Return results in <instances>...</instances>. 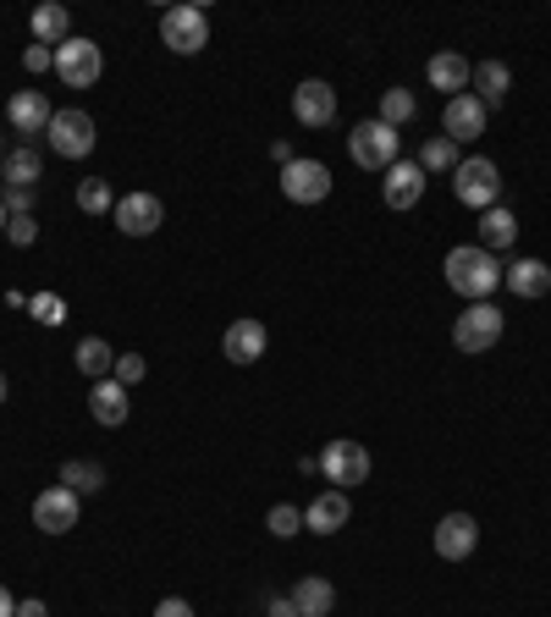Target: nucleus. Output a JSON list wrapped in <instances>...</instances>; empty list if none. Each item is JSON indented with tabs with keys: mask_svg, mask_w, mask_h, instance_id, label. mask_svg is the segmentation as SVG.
<instances>
[{
	"mask_svg": "<svg viewBox=\"0 0 551 617\" xmlns=\"http://www.w3.org/2000/svg\"><path fill=\"white\" fill-rule=\"evenodd\" d=\"M441 276H447V287H452L458 299L485 304V299L497 293V282H502V265H497V254H485L480 243H463V249H452V254H447Z\"/></svg>",
	"mask_w": 551,
	"mask_h": 617,
	"instance_id": "nucleus-1",
	"label": "nucleus"
},
{
	"mask_svg": "<svg viewBox=\"0 0 551 617\" xmlns=\"http://www.w3.org/2000/svg\"><path fill=\"white\" fill-rule=\"evenodd\" d=\"M452 193L469 204V210H497V199H502V171H497V160H485V154H469V160H458V171H452Z\"/></svg>",
	"mask_w": 551,
	"mask_h": 617,
	"instance_id": "nucleus-2",
	"label": "nucleus"
},
{
	"mask_svg": "<svg viewBox=\"0 0 551 617\" xmlns=\"http://www.w3.org/2000/svg\"><path fill=\"white\" fill-rule=\"evenodd\" d=\"M398 150H403V139H398V128H387L381 117H370V122H359V128L348 133V154H353V165H364V171H392V165H398Z\"/></svg>",
	"mask_w": 551,
	"mask_h": 617,
	"instance_id": "nucleus-3",
	"label": "nucleus"
},
{
	"mask_svg": "<svg viewBox=\"0 0 551 617\" xmlns=\"http://www.w3.org/2000/svg\"><path fill=\"white\" fill-rule=\"evenodd\" d=\"M160 44H166L171 55H199V50L210 44V17H204V6H171V11H160Z\"/></svg>",
	"mask_w": 551,
	"mask_h": 617,
	"instance_id": "nucleus-4",
	"label": "nucleus"
},
{
	"mask_svg": "<svg viewBox=\"0 0 551 617\" xmlns=\"http://www.w3.org/2000/svg\"><path fill=\"white\" fill-rule=\"evenodd\" d=\"M452 342H458V353H491L497 342H502V308L491 304H469L458 320H452Z\"/></svg>",
	"mask_w": 551,
	"mask_h": 617,
	"instance_id": "nucleus-5",
	"label": "nucleus"
},
{
	"mask_svg": "<svg viewBox=\"0 0 551 617\" xmlns=\"http://www.w3.org/2000/svg\"><path fill=\"white\" fill-rule=\"evenodd\" d=\"M44 139H50V150L61 154V160H89L94 144H100V128H94L89 111H56Z\"/></svg>",
	"mask_w": 551,
	"mask_h": 617,
	"instance_id": "nucleus-6",
	"label": "nucleus"
},
{
	"mask_svg": "<svg viewBox=\"0 0 551 617\" xmlns=\"http://www.w3.org/2000/svg\"><path fill=\"white\" fill-rule=\"evenodd\" d=\"M370 453H364V442H331L325 453H320V474H325V485L331 490H353V485H364L370 479Z\"/></svg>",
	"mask_w": 551,
	"mask_h": 617,
	"instance_id": "nucleus-7",
	"label": "nucleus"
},
{
	"mask_svg": "<svg viewBox=\"0 0 551 617\" xmlns=\"http://www.w3.org/2000/svg\"><path fill=\"white\" fill-rule=\"evenodd\" d=\"M100 72H106V55H100L94 39H67V44L56 50V78H61L67 89H94Z\"/></svg>",
	"mask_w": 551,
	"mask_h": 617,
	"instance_id": "nucleus-8",
	"label": "nucleus"
},
{
	"mask_svg": "<svg viewBox=\"0 0 551 617\" xmlns=\"http://www.w3.org/2000/svg\"><path fill=\"white\" fill-rule=\"evenodd\" d=\"M78 513H83V496H72L67 485H44L33 496V529H44V535L78 529Z\"/></svg>",
	"mask_w": 551,
	"mask_h": 617,
	"instance_id": "nucleus-9",
	"label": "nucleus"
},
{
	"mask_svg": "<svg viewBox=\"0 0 551 617\" xmlns=\"http://www.w3.org/2000/svg\"><path fill=\"white\" fill-rule=\"evenodd\" d=\"M6 117H11V133H17L22 144H33V139H44V133H50L56 105H50L39 89H17V94H11V105H6Z\"/></svg>",
	"mask_w": 551,
	"mask_h": 617,
	"instance_id": "nucleus-10",
	"label": "nucleus"
},
{
	"mask_svg": "<svg viewBox=\"0 0 551 617\" xmlns=\"http://www.w3.org/2000/svg\"><path fill=\"white\" fill-rule=\"evenodd\" d=\"M111 221H117V232H128V237H154L160 221H166V204H160L154 193H122L117 210H111Z\"/></svg>",
	"mask_w": 551,
	"mask_h": 617,
	"instance_id": "nucleus-11",
	"label": "nucleus"
},
{
	"mask_svg": "<svg viewBox=\"0 0 551 617\" xmlns=\"http://www.w3.org/2000/svg\"><path fill=\"white\" fill-rule=\"evenodd\" d=\"M292 117H298V128H331L337 122V89L331 83H320V78H309V83H298L292 89Z\"/></svg>",
	"mask_w": 551,
	"mask_h": 617,
	"instance_id": "nucleus-12",
	"label": "nucleus"
},
{
	"mask_svg": "<svg viewBox=\"0 0 551 617\" xmlns=\"http://www.w3.org/2000/svg\"><path fill=\"white\" fill-rule=\"evenodd\" d=\"M281 193L292 204H320L331 193V171L320 160H292V165H281Z\"/></svg>",
	"mask_w": 551,
	"mask_h": 617,
	"instance_id": "nucleus-13",
	"label": "nucleus"
},
{
	"mask_svg": "<svg viewBox=\"0 0 551 617\" xmlns=\"http://www.w3.org/2000/svg\"><path fill=\"white\" fill-rule=\"evenodd\" d=\"M485 122H491V111H485L474 94H458V100H447V111H441V128H447L452 144H474V139H485Z\"/></svg>",
	"mask_w": 551,
	"mask_h": 617,
	"instance_id": "nucleus-14",
	"label": "nucleus"
},
{
	"mask_svg": "<svg viewBox=\"0 0 551 617\" xmlns=\"http://www.w3.org/2000/svg\"><path fill=\"white\" fill-rule=\"evenodd\" d=\"M266 347H271V331H266L260 320H232L227 336H221V353H227L232 364H260Z\"/></svg>",
	"mask_w": 551,
	"mask_h": 617,
	"instance_id": "nucleus-15",
	"label": "nucleus"
},
{
	"mask_svg": "<svg viewBox=\"0 0 551 617\" xmlns=\"http://www.w3.org/2000/svg\"><path fill=\"white\" fill-rule=\"evenodd\" d=\"M474 540H480V524H474L469 513H447V518L435 524V557H441V563H463V557L474 552Z\"/></svg>",
	"mask_w": 551,
	"mask_h": 617,
	"instance_id": "nucleus-16",
	"label": "nucleus"
},
{
	"mask_svg": "<svg viewBox=\"0 0 551 617\" xmlns=\"http://www.w3.org/2000/svg\"><path fill=\"white\" fill-rule=\"evenodd\" d=\"M424 171H419V160H398L392 171H387V182H381V199L392 204V210H413L419 199H424Z\"/></svg>",
	"mask_w": 551,
	"mask_h": 617,
	"instance_id": "nucleus-17",
	"label": "nucleus"
},
{
	"mask_svg": "<svg viewBox=\"0 0 551 617\" xmlns=\"http://www.w3.org/2000/svg\"><path fill=\"white\" fill-rule=\"evenodd\" d=\"M424 78H430V89H441L447 100H458V94H469L474 67H469L458 50H441V55H430V61H424Z\"/></svg>",
	"mask_w": 551,
	"mask_h": 617,
	"instance_id": "nucleus-18",
	"label": "nucleus"
},
{
	"mask_svg": "<svg viewBox=\"0 0 551 617\" xmlns=\"http://www.w3.org/2000/svg\"><path fill=\"white\" fill-rule=\"evenodd\" d=\"M348 518H353V502H348V490H320V496L303 507V529H314V535H337Z\"/></svg>",
	"mask_w": 551,
	"mask_h": 617,
	"instance_id": "nucleus-19",
	"label": "nucleus"
},
{
	"mask_svg": "<svg viewBox=\"0 0 551 617\" xmlns=\"http://www.w3.org/2000/svg\"><path fill=\"white\" fill-rule=\"evenodd\" d=\"M502 287H508L513 299H547L551 265L547 260H513V265H502Z\"/></svg>",
	"mask_w": 551,
	"mask_h": 617,
	"instance_id": "nucleus-20",
	"label": "nucleus"
},
{
	"mask_svg": "<svg viewBox=\"0 0 551 617\" xmlns=\"http://www.w3.org/2000/svg\"><path fill=\"white\" fill-rule=\"evenodd\" d=\"M89 414H94L106 431L128 425V414H133V403H128V386H117V381H94V392H89Z\"/></svg>",
	"mask_w": 551,
	"mask_h": 617,
	"instance_id": "nucleus-21",
	"label": "nucleus"
},
{
	"mask_svg": "<svg viewBox=\"0 0 551 617\" xmlns=\"http://www.w3.org/2000/svg\"><path fill=\"white\" fill-rule=\"evenodd\" d=\"M292 607H298V617H325L337 607V585L320 579V574H309V579L292 585Z\"/></svg>",
	"mask_w": 551,
	"mask_h": 617,
	"instance_id": "nucleus-22",
	"label": "nucleus"
},
{
	"mask_svg": "<svg viewBox=\"0 0 551 617\" xmlns=\"http://www.w3.org/2000/svg\"><path fill=\"white\" fill-rule=\"evenodd\" d=\"M33 39L50 44V50H61V44L72 39V17H67V6H56V0L33 6Z\"/></svg>",
	"mask_w": 551,
	"mask_h": 617,
	"instance_id": "nucleus-23",
	"label": "nucleus"
},
{
	"mask_svg": "<svg viewBox=\"0 0 551 617\" xmlns=\"http://www.w3.org/2000/svg\"><path fill=\"white\" fill-rule=\"evenodd\" d=\"M513 243H519L513 210H502V204L485 210V215H480V249H485V254H502V249H513Z\"/></svg>",
	"mask_w": 551,
	"mask_h": 617,
	"instance_id": "nucleus-24",
	"label": "nucleus"
},
{
	"mask_svg": "<svg viewBox=\"0 0 551 617\" xmlns=\"http://www.w3.org/2000/svg\"><path fill=\"white\" fill-rule=\"evenodd\" d=\"M469 83H474V100L491 111V105H502V100H508V83H513V72H508L502 61H480Z\"/></svg>",
	"mask_w": 551,
	"mask_h": 617,
	"instance_id": "nucleus-25",
	"label": "nucleus"
},
{
	"mask_svg": "<svg viewBox=\"0 0 551 617\" xmlns=\"http://www.w3.org/2000/svg\"><path fill=\"white\" fill-rule=\"evenodd\" d=\"M72 358H78V370H83L89 381H111V370H117V347H111L106 336H83Z\"/></svg>",
	"mask_w": 551,
	"mask_h": 617,
	"instance_id": "nucleus-26",
	"label": "nucleus"
},
{
	"mask_svg": "<svg viewBox=\"0 0 551 617\" xmlns=\"http://www.w3.org/2000/svg\"><path fill=\"white\" fill-rule=\"evenodd\" d=\"M56 485H67L72 496H100V490H106V468H100L94 458H67Z\"/></svg>",
	"mask_w": 551,
	"mask_h": 617,
	"instance_id": "nucleus-27",
	"label": "nucleus"
},
{
	"mask_svg": "<svg viewBox=\"0 0 551 617\" xmlns=\"http://www.w3.org/2000/svg\"><path fill=\"white\" fill-rule=\"evenodd\" d=\"M39 171H44V160H39L33 144H17V150L6 154V165H0L6 188H33V182H39Z\"/></svg>",
	"mask_w": 551,
	"mask_h": 617,
	"instance_id": "nucleus-28",
	"label": "nucleus"
},
{
	"mask_svg": "<svg viewBox=\"0 0 551 617\" xmlns=\"http://www.w3.org/2000/svg\"><path fill=\"white\" fill-rule=\"evenodd\" d=\"M78 210H83V215H111V210H117L111 182H106V176H83V182H78Z\"/></svg>",
	"mask_w": 551,
	"mask_h": 617,
	"instance_id": "nucleus-29",
	"label": "nucleus"
},
{
	"mask_svg": "<svg viewBox=\"0 0 551 617\" xmlns=\"http://www.w3.org/2000/svg\"><path fill=\"white\" fill-rule=\"evenodd\" d=\"M419 171H424V176H430V171H458V144H452L447 133L424 139V144H419Z\"/></svg>",
	"mask_w": 551,
	"mask_h": 617,
	"instance_id": "nucleus-30",
	"label": "nucleus"
},
{
	"mask_svg": "<svg viewBox=\"0 0 551 617\" xmlns=\"http://www.w3.org/2000/svg\"><path fill=\"white\" fill-rule=\"evenodd\" d=\"M413 117H419V100H413L409 89H387V94H381V122H387V128H403Z\"/></svg>",
	"mask_w": 551,
	"mask_h": 617,
	"instance_id": "nucleus-31",
	"label": "nucleus"
},
{
	"mask_svg": "<svg viewBox=\"0 0 551 617\" xmlns=\"http://www.w3.org/2000/svg\"><path fill=\"white\" fill-rule=\"evenodd\" d=\"M266 529H271L276 540L298 535V529H303V507H292V502H276L271 513H266Z\"/></svg>",
	"mask_w": 551,
	"mask_h": 617,
	"instance_id": "nucleus-32",
	"label": "nucleus"
},
{
	"mask_svg": "<svg viewBox=\"0 0 551 617\" xmlns=\"http://www.w3.org/2000/svg\"><path fill=\"white\" fill-rule=\"evenodd\" d=\"M28 314H33L39 325H61V320H67V304H61L56 293H39V299H28Z\"/></svg>",
	"mask_w": 551,
	"mask_h": 617,
	"instance_id": "nucleus-33",
	"label": "nucleus"
},
{
	"mask_svg": "<svg viewBox=\"0 0 551 617\" xmlns=\"http://www.w3.org/2000/svg\"><path fill=\"white\" fill-rule=\"evenodd\" d=\"M143 370H149V364H143V353H117L111 381H117V386H138V381H143Z\"/></svg>",
	"mask_w": 551,
	"mask_h": 617,
	"instance_id": "nucleus-34",
	"label": "nucleus"
},
{
	"mask_svg": "<svg viewBox=\"0 0 551 617\" xmlns=\"http://www.w3.org/2000/svg\"><path fill=\"white\" fill-rule=\"evenodd\" d=\"M6 237H11L17 249H33V243H39V221H33V215H11Z\"/></svg>",
	"mask_w": 551,
	"mask_h": 617,
	"instance_id": "nucleus-35",
	"label": "nucleus"
},
{
	"mask_svg": "<svg viewBox=\"0 0 551 617\" xmlns=\"http://www.w3.org/2000/svg\"><path fill=\"white\" fill-rule=\"evenodd\" d=\"M22 67H28V72H50V67H56V50H50V44H28V50H22Z\"/></svg>",
	"mask_w": 551,
	"mask_h": 617,
	"instance_id": "nucleus-36",
	"label": "nucleus"
},
{
	"mask_svg": "<svg viewBox=\"0 0 551 617\" xmlns=\"http://www.w3.org/2000/svg\"><path fill=\"white\" fill-rule=\"evenodd\" d=\"M6 210L11 215H33V188H6Z\"/></svg>",
	"mask_w": 551,
	"mask_h": 617,
	"instance_id": "nucleus-37",
	"label": "nucleus"
},
{
	"mask_svg": "<svg viewBox=\"0 0 551 617\" xmlns=\"http://www.w3.org/2000/svg\"><path fill=\"white\" fill-rule=\"evenodd\" d=\"M154 617H193V607H188L182 596H166V601L154 607Z\"/></svg>",
	"mask_w": 551,
	"mask_h": 617,
	"instance_id": "nucleus-38",
	"label": "nucleus"
},
{
	"mask_svg": "<svg viewBox=\"0 0 551 617\" xmlns=\"http://www.w3.org/2000/svg\"><path fill=\"white\" fill-rule=\"evenodd\" d=\"M17 617H50V607L39 596H28V601H17Z\"/></svg>",
	"mask_w": 551,
	"mask_h": 617,
	"instance_id": "nucleus-39",
	"label": "nucleus"
},
{
	"mask_svg": "<svg viewBox=\"0 0 551 617\" xmlns=\"http://www.w3.org/2000/svg\"><path fill=\"white\" fill-rule=\"evenodd\" d=\"M271 160H276V165H292L298 154H292V144H287V139H276V144H271Z\"/></svg>",
	"mask_w": 551,
	"mask_h": 617,
	"instance_id": "nucleus-40",
	"label": "nucleus"
},
{
	"mask_svg": "<svg viewBox=\"0 0 551 617\" xmlns=\"http://www.w3.org/2000/svg\"><path fill=\"white\" fill-rule=\"evenodd\" d=\"M271 617H298V607H292V596H276V601H271Z\"/></svg>",
	"mask_w": 551,
	"mask_h": 617,
	"instance_id": "nucleus-41",
	"label": "nucleus"
},
{
	"mask_svg": "<svg viewBox=\"0 0 551 617\" xmlns=\"http://www.w3.org/2000/svg\"><path fill=\"white\" fill-rule=\"evenodd\" d=\"M0 617H17V601H11V590L0 585Z\"/></svg>",
	"mask_w": 551,
	"mask_h": 617,
	"instance_id": "nucleus-42",
	"label": "nucleus"
},
{
	"mask_svg": "<svg viewBox=\"0 0 551 617\" xmlns=\"http://www.w3.org/2000/svg\"><path fill=\"white\" fill-rule=\"evenodd\" d=\"M6 226H11V210H6V199H0V232H6Z\"/></svg>",
	"mask_w": 551,
	"mask_h": 617,
	"instance_id": "nucleus-43",
	"label": "nucleus"
},
{
	"mask_svg": "<svg viewBox=\"0 0 551 617\" xmlns=\"http://www.w3.org/2000/svg\"><path fill=\"white\" fill-rule=\"evenodd\" d=\"M6 397H11V381H6V370H0V403H6Z\"/></svg>",
	"mask_w": 551,
	"mask_h": 617,
	"instance_id": "nucleus-44",
	"label": "nucleus"
},
{
	"mask_svg": "<svg viewBox=\"0 0 551 617\" xmlns=\"http://www.w3.org/2000/svg\"><path fill=\"white\" fill-rule=\"evenodd\" d=\"M6 154H11V150H6V139H0V165H6Z\"/></svg>",
	"mask_w": 551,
	"mask_h": 617,
	"instance_id": "nucleus-45",
	"label": "nucleus"
}]
</instances>
